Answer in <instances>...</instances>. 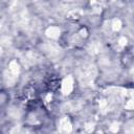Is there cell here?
Returning a JSON list of instances; mask_svg holds the SVG:
<instances>
[{
  "instance_id": "6da1fadb",
  "label": "cell",
  "mask_w": 134,
  "mask_h": 134,
  "mask_svg": "<svg viewBox=\"0 0 134 134\" xmlns=\"http://www.w3.org/2000/svg\"><path fill=\"white\" fill-rule=\"evenodd\" d=\"M61 89H62V92H63L64 95L70 94V92L73 89V80H72L71 76H67V77H65L63 80Z\"/></svg>"
},
{
  "instance_id": "7a4b0ae2",
  "label": "cell",
  "mask_w": 134,
  "mask_h": 134,
  "mask_svg": "<svg viewBox=\"0 0 134 134\" xmlns=\"http://www.w3.org/2000/svg\"><path fill=\"white\" fill-rule=\"evenodd\" d=\"M59 128H60V131L64 132V133H70L71 130H72L71 122H70V120L67 117H63L60 120V127Z\"/></svg>"
},
{
  "instance_id": "3957f363",
  "label": "cell",
  "mask_w": 134,
  "mask_h": 134,
  "mask_svg": "<svg viewBox=\"0 0 134 134\" xmlns=\"http://www.w3.org/2000/svg\"><path fill=\"white\" fill-rule=\"evenodd\" d=\"M46 36L51 39H57L60 36V28L57 26H50L46 30Z\"/></svg>"
},
{
  "instance_id": "277c9868",
  "label": "cell",
  "mask_w": 134,
  "mask_h": 134,
  "mask_svg": "<svg viewBox=\"0 0 134 134\" xmlns=\"http://www.w3.org/2000/svg\"><path fill=\"white\" fill-rule=\"evenodd\" d=\"M9 71H10V73H13L15 76H17L18 75V73H19V71H20V68H19V64L17 63V61H12L10 63H9Z\"/></svg>"
},
{
  "instance_id": "5b68a950",
  "label": "cell",
  "mask_w": 134,
  "mask_h": 134,
  "mask_svg": "<svg viewBox=\"0 0 134 134\" xmlns=\"http://www.w3.org/2000/svg\"><path fill=\"white\" fill-rule=\"evenodd\" d=\"M120 26H121L120 21H119L118 19H114L113 22H112V29H113L114 31H117V30H119Z\"/></svg>"
},
{
  "instance_id": "8992f818",
  "label": "cell",
  "mask_w": 134,
  "mask_h": 134,
  "mask_svg": "<svg viewBox=\"0 0 134 134\" xmlns=\"http://www.w3.org/2000/svg\"><path fill=\"white\" fill-rule=\"evenodd\" d=\"M126 108L129 109V110H132L134 109V97H132L131 99L128 100V103L126 104Z\"/></svg>"
},
{
  "instance_id": "52a82bcc",
  "label": "cell",
  "mask_w": 134,
  "mask_h": 134,
  "mask_svg": "<svg viewBox=\"0 0 134 134\" xmlns=\"http://www.w3.org/2000/svg\"><path fill=\"white\" fill-rule=\"evenodd\" d=\"M118 42H119V45H120V46H125V45L127 44V39H126L125 37H121Z\"/></svg>"
},
{
  "instance_id": "ba28073f",
  "label": "cell",
  "mask_w": 134,
  "mask_h": 134,
  "mask_svg": "<svg viewBox=\"0 0 134 134\" xmlns=\"http://www.w3.org/2000/svg\"><path fill=\"white\" fill-rule=\"evenodd\" d=\"M85 129H86L88 132H91V131L93 130V125H91V124H88V125H86Z\"/></svg>"
}]
</instances>
